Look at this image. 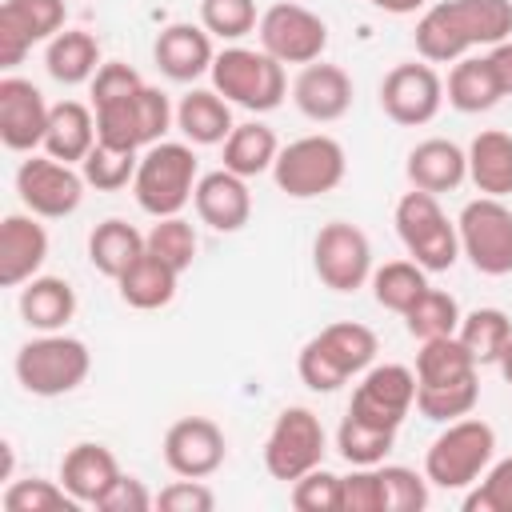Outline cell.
<instances>
[{
	"instance_id": "1",
	"label": "cell",
	"mask_w": 512,
	"mask_h": 512,
	"mask_svg": "<svg viewBox=\"0 0 512 512\" xmlns=\"http://www.w3.org/2000/svg\"><path fill=\"white\" fill-rule=\"evenodd\" d=\"M500 40H512V0H440L416 20V52L428 64H456Z\"/></svg>"
},
{
	"instance_id": "2",
	"label": "cell",
	"mask_w": 512,
	"mask_h": 512,
	"mask_svg": "<svg viewBox=\"0 0 512 512\" xmlns=\"http://www.w3.org/2000/svg\"><path fill=\"white\" fill-rule=\"evenodd\" d=\"M480 400L476 360L460 344V336L420 340L416 352V412L432 424H448L472 416Z\"/></svg>"
},
{
	"instance_id": "3",
	"label": "cell",
	"mask_w": 512,
	"mask_h": 512,
	"mask_svg": "<svg viewBox=\"0 0 512 512\" xmlns=\"http://www.w3.org/2000/svg\"><path fill=\"white\" fill-rule=\"evenodd\" d=\"M376 332L356 320H336L320 328L296 356V372L312 392H336L352 376L376 364Z\"/></svg>"
},
{
	"instance_id": "4",
	"label": "cell",
	"mask_w": 512,
	"mask_h": 512,
	"mask_svg": "<svg viewBox=\"0 0 512 512\" xmlns=\"http://www.w3.org/2000/svg\"><path fill=\"white\" fill-rule=\"evenodd\" d=\"M200 180V164L188 140H160L144 148L132 180V196L148 216H180Z\"/></svg>"
},
{
	"instance_id": "5",
	"label": "cell",
	"mask_w": 512,
	"mask_h": 512,
	"mask_svg": "<svg viewBox=\"0 0 512 512\" xmlns=\"http://www.w3.org/2000/svg\"><path fill=\"white\" fill-rule=\"evenodd\" d=\"M12 368H16V380L28 396L52 400V396L76 392L88 380L92 352H88L84 340H76L68 332H40L36 340L20 344Z\"/></svg>"
},
{
	"instance_id": "6",
	"label": "cell",
	"mask_w": 512,
	"mask_h": 512,
	"mask_svg": "<svg viewBox=\"0 0 512 512\" xmlns=\"http://www.w3.org/2000/svg\"><path fill=\"white\" fill-rule=\"evenodd\" d=\"M496 460V432L480 416L448 420L424 452V476L436 488H472Z\"/></svg>"
},
{
	"instance_id": "7",
	"label": "cell",
	"mask_w": 512,
	"mask_h": 512,
	"mask_svg": "<svg viewBox=\"0 0 512 512\" xmlns=\"http://www.w3.org/2000/svg\"><path fill=\"white\" fill-rule=\"evenodd\" d=\"M208 76H212V88H216L228 104H240V108H248V112H272V108H280L284 96H288L284 64L272 60L264 48L232 44V48L216 52Z\"/></svg>"
},
{
	"instance_id": "8",
	"label": "cell",
	"mask_w": 512,
	"mask_h": 512,
	"mask_svg": "<svg viewBox=\"0 0 512 512\" xmlns=\"http://www.w3.org/2000/svg\"><path fill=\"white\" fill-rule=\"evenodd\" d=\"M344 176H348L344 144L336 136H324V132H312V136H300V140L284 144L276 164H272L276 188L292 200L328 196L344 184Z\"/></svg>"
},
{
	"instance_id": "9",
	"label": "cell",
	"mask_w": 512,
	"mask_h": 512,
	"mask_svg": "<svg viewBox=\"0 0 512 512\" xmlns=\"http://www.w3.org/2000/svg\"><path fill=\"white\" fill-rule=\"evenodd\" d=\"M92 112H96V136L104 144L132 148V152L160 144L168 124L176 120V108L152 84H140L116 100H100V104H92Z\"/></svg>"
},
{
	"instance_id": "10",
	"label": "cell",
	"mask_w": 512,
	"mask_h": 512,
	"mask_svg": "<svg viewBox=\"0 0 512 512\" xmlns=\"http://www.w3.org/2000/svg\"><path fill=\"white\" fill-rule=\"evenodd\" d=\"M396 232H400V244L408 248V256L424 272H448L460 260L456 220H448V212L440 208V200L432 192L412 188L396 200Z\"/></svg>"
},
{
	"instance_id": "11",
	"label": "cell",
	"mask_w": 512,
	"mask_h": 512,
	"mask_svg": "<svg viewBox=\"0 0 512 512\" xmlns=\"http://www.w3.org/2000/svg\"><path fill=\"white\" fill-rule=\"evenodd\" d=\"M324 452H328V436H324L320 416L312 408H304V404H288L272 420V432L264 440V468H268L272 480L292 484L304 472L320 468Z\"/></svg>"
},
{
	"instance_id": "12",
	"label": "cell",
	"mask_w": 512,
	"mask_h": 512,
	"mask_svg": "<svg viewBox=\"0 0 512 512\" xmlns=\"http://www.w3.org/2000/svg\"><path fill=\"white\" fill-rule=\"evenodd\" d=\"M460 256L484 276L512 272V208L500 196H476L456 216Z\"/></svg>"
},
{
	"instance_id": "13",
	"label": "cell",
	"mask_w": 512,
	"mask_h": 512,
	"mask_svg": "<svg viewBox=\"0 0 512 512\" xmlns=\"http://www.w3.org/2000/svg\"><path fill=\"white\" fill-rule=\"evenodd\" d=\"M84 188H88L84 176L72 164L52 160L48 152L44 156L32 152L16 168V196L40 220H64V216H72L80 208V200H84Z\"/></svg>"
},
{
	"instance_id": "14",
	"label": "cell",
	"mask_w": 512,
	"mask_h": 512,
	"mask_svg": "<svg viewBox=\"0 0 512 512\" xmlns=\"http://www.w3.org/2000/svg\"><path fill=\"white\" fill-rule=\"evenodd\" d=\"M312 268L324 288L356 292L372 280V244L348 220H328L312 240Z\"/></svg>"
},
{
	"instance_id": "15",
	"label": "cell",
	"mask_w": 512,
	"mask_h": 512,
	"mask_svg": "<svg viewBox=\"0 0 512 512\" xmlns=\"http://www.w3.org/2000/svg\"><path fill=\"white\" fill-rule=\"evenodd\" d=\"M260 48L280 64H316L328 48V24L304 4H272L260 24Z\"/></svg>"
},
{
	"instance_id": "16",
	"label": "cell",
	"mask_w": 512,
	"mask_h": 512,
	"mask_svg": "<svg viewBox=\"0 0 512 512\" xmlns=\"http://www.w3.org/2000/svg\"><path fill=\"white\" fill-rule=\"evenodd\" d=\"M440 104H444V80L428 60L396 64L380 80V108L400 128H420V124L436 120Z\"/></svg>"
},
{
	"instance_id": "17",
	"label": "cell",
	"mask_w": 512,
	"mask_h": 512,
	"mask_svg": "<svg viewBox=\"0 0 512 512\" xmlns=\"http://www.w3.org/2000/svg\"><path fill=\"white\" fill-rule=\"evenodd\" d=\"M416 408V368L404 364H372L360 372V384L352 388L348 412L380 424V428H400L404 416Z\"/></svg>"
},
{
	"instance_id": "18",
	"label": "cell",
	"mask_w": 512,
	"mask_h": 512,
	"mask_svg": "<svg viewBox=\"0 0 512 512\" xmlns=\"http://www.w3.org/2000/svg\"><path fill=\"white\" fill-rule=\"evenodd\" d=\"M224 456H228L224 428L208 416H184L164 432V464L176 476L204 480V476L220 472Z\"/></svg>"
},
{
	"instance_id": "19",
	"label": "cell",
	"mask_w": 512,
	"mask_h": 512,
	"mask_svg": "<svg viewBox=\"0 0 512 512\" xmlns=\"http://www.w3.org/2000/svg\"><path fill=\"white\" fill-rule=\"evenodd\" d=\"M52 104L44 92L24 80V76H4L0 80V140L12 152H36L48 132Z\"/></svg>"
},
{
	"instance_id": "20",
	"label": "cell",
	"mask_w": 512,
	"mask_h": 512,
	"mask_svg": "<svg viewBox=\"0 0 512 512\" xmlns=\"http://www.w3.org/2000/svg\"><path fill=\"white\" fill-rule=\"evenodd\" d=\"M48 260V232L32 212H8L0 224V284L24 288Z\"/></svg>"
},
{
	"instance_id": "21",
	"label": "cell",
	"mask_w": 512,
	"mask_h": 512,
	"mask_svg": "<svg viewBox=\"0 0 512 512\" xmlns=\"http://www.w3.org/2000/svg\"><path fill=\"white\" fill-rule=\"evenodd\" d=\"M292 100L312 124H332L352 108V76L340 64H304L292 80Z\"/></svg>"
},
{
	"instance_id": "22",
	"label": "cell",
	"mask_w": 512,
	"mask_h": 512,
	"mask_svg": "<svg viewBox=\"0 0 512 512\" xmlns=\"http://www.w3.org/2000/svg\"><path fill=\"white\" fill-rule=\"evenodd\" d=\"M192 204H196V216L212 228V232H240L252 216V192H248V180L228 172V168H216V172H204L196 180V192H192Z\"/></svg>"
},
{
	"instance_id": "23",
	"label": "cell",
	"mask_w": 512,
	"mask_h": 512,
	"mask_svg": "<svg viewBox=\"0 0 512 512\" xmlns=\"http://www.w3.org/2000/svg\"><path fill=\"white\" fill-rule=\"evenodd\" d=\"M152 60L168 80L192 84L204 72H212L216 48H212V36L204 24H168L152 44Z\"/></svg>"
},
{
	"instance_id": "24",
	"label": "cell",
	"mask_w": 512,
	"mask_h": 512,
	"mask_svg": "<svg viewBox=\"0 0 512 512\" xmlns=\"http://www.w3.org/2000/svg\"><path fill=\"white\" fill-rule=\"evenodd\" d=\"M404 172H408L412 188H420V192H432V196L456 192L468 180V152L444 136H428L408 152Z\"/></svg>"
},
{
	"instance_id": "25",
	"label": "cell",
	"mask_w": 512,
	"mask_h": 512,
	"mask_svg": "<svg viewBox=\"0 0 512 512\" xmlns=\"http://www.w3.org/2000/svg\"><path fill=\"white\" fill-rule=\"evenodd\" d=\"M120 476V464L112 456V448L96 444V440H84V444H72L60 460V484L80 500V504H100L104 492L116 484Z\"/></svg>"
},
{
	"instance_id": "26",
	"label": "cell",
	"mask_w": 512,
	"mask_h": 512,
	"mask_svg": "<svg viewBox=\"0 0 512 512\" xmlns=\"http://www.w3.org/2000/svg\"><path fill=\"white\" fill-rule=\"evenodd\" d=\"M96 112L80 100H60L52 104V116H48V132H44V152L52 160H64V164H80L92 144H96Z\"/></svg>"
},
{
	"instance_id": "27",
	"label": "cell",
	"mask_w": 512,
	"mask_h": 512,
	"mask_svg": "<svg viewBox=\"0 0 512 512\" xmlns=\"http://www.w3.org/2000/svg\"><path fill=\"white\" fill-rule=\"evenodd\" d=\"M144 252H148L144 232H140L136 224L120 220V216L100 220V224L92 228V236H88V260H92V268H96L100 276H108V280H120Z\"/></svg>"
},
{
	"instance_id": "28",
	"label": "cell",
	"mask_w": 512,
	"mask_h": 512,
	"mask_svg": "<svg viewBox=\"0 0 512 512\" xmlns=\"http://www.w3.org/2000/svg\"><path fill=\"white\" fill-rule=\"evenodd\" d=\"M176 128L184 132L188 144H224L232 124V104L216 92V88H192L188 96H180L176 104Z\"/></svg>"
},
{
	"instance_id": "29",
	"label": "cell",
	"mask_w": 512,
	"mask_h": 512,
	"mask_svg": "<svg viewBox=\"0 0 512 512\" xmlns=\"http://www.w3.org/2000/svg\"><path fill=\"white\" fill-rule=\"evenodd\" d=\"M20 316L36 332H64V324L76 316V288L64 276H32L20 288Z\"/></svg>"
},
{
	"instance_id": "30",
	"label": "cell",
	"mask_w": 512,
	"mask_h": 512,
	"mask_svg": "<svg viewBox=\"0 0 512 512\" xmlns=\"http://www.w3.org/2000/svg\"><path fill=\"white\" fill-rule=\"evenodd\" d=\"M468 180L480 196H512V136L484 128L468 144Z\"/></svg>"
},
{
	"instance_id": "31",
	"label": "cell",
	"mask_w": 512,
	"mask_h": 512,
	"mask_svg": "<svg viewBox=\"0 0 512 512\" xmlns=\"http://www.w3.org/2000/svg\"><path fill=\"white\" fill-rule=\"evenodd\" d=\"M44 68L56 84L76 88V84H92V76L100 72V44L92 32L84 28H64L48 40L44 48Z\"/></svg>"
},
{
	"instance_id": "32",
	"label": "cell",
	"mask_w": 512,
	"mask_h": 512,
	"mask_svg": "<svg viewBox=\"0 0 512 512\" xmlns=\"http://www.w3.org/2000/svg\"><path fill=\"white\" fill-rule=\"evenodd\" d=\"M444 96L456 112H488L504 100L500 84H496V72L488 64V52L484 56H460L448 72V84H444Z\"/></svg>"
},
{
	"instance_id": "33",
	"label": "cell",
	"mask_w": 512,
	"mask_h": 512,
	"mask_svg": "<svg viewBox=\"0 0 512 512\" xmlns=\"http://www.w3.org/2000/svg\"><path fill=\"white\" fill-rule=\"evenodd\" d=\"M176 284H180V272H176L172 264H164L160 256H152V252H144V256L116 280L120 300H124L128 308H140V312H152V308L172 304Z\"/></svg>"
},
{
	"instance_id": "34",
	"label": "cell",
	"mask_w": 512,
	"mask_h": 512,
	"mask_svg": "<svg viewBox=\"0 0 512 512\" xmlns=\"http://www.w3.org/2000/svg\"><path fill=\"white\" fill-rule=\"evenodd\" d=\"M276 156H280V140H276V132H272L268 124H260V120L236 124V128L228 132V140H224V168L236 172V176H244V180L260 176V172H272Z\"/></svg>"
},
{
	"instance_id": "35",
	"label": "cell",
	"mask_w": 512,
	"mask_h": 512,
	"mask_svg": "<svg viewBox=\"0 0 512 512\" xmlns=\"http://www.w3.org/2000/svg\"><path fill=\"white\" fill-rule=\"evenodd\" d=\"M456 336L468 348V356L476 360V368H488V364L500 360L504 344L512 340V320L500 308H472V312L460 316Z\"/></svg>"
},
{
	"instance_id": "36",
	"label": "cell",
	"mask_w": 512,
	"mask_h": 512,
	"mask_svg": "<svg viewBox=\"0 0 512 512\" xmlns=\"http://www.w3.org/2000/svg\"><path fill=\"white\" fill-rule=\"evenodd\" d=\"M424 288H428V272L416 260H388V264L372 268V296L380 308H388L396 316H404L420 300Z\"/></svg>"
},
{
	"instance_id": "37",
	"label": "cell",
	"mask_w": 512,
	"mask_h": 512,
	"mask_svg": "<svg viewBox=\"0 0 512 512\" xmlns=\"http://www.w3.org/2000/svg\"><path fill=\"white\" fill-rule=\"evenodd\" d=\"M396 444V428H380V424H368L352 412H344L340 428H336V452L352 464V468H372V464H384V456L392 452Z\"/></svg>"
},
{
	"instance_id": "38",
	"label": "cell",
	"mask_w": 512,
	"mask_h": 512,
	"mask_svg": "<svg viewBox=\"0 0 512 512\" xmlns=\"http://www.w3.org/2000/svg\"><path fill=\"white\" fill-rule=\"evenodd\" d=\"M460 304H456V296L452 292H444V288H424L420 292V300L404 312V328H408V336H416V340H436V336H456V328H460Z\"/></svg>"
},
{
	"instance_id": "39",
	"label": "cell",
	"mask_w": 512,
	"mask_h": 512,
	"mask_svg": "<svg viewBox=\"0 0 512 512\" xmlns=\"http://www.w3.org/2000/svg\"><path fill=\"white\" fill-rule=\"evenodd\" d=\"M136 164H140V156L132 148H116V144L96 140L92 152L80 160V176L96 192H120L136 180Z\"/></svg>"
},
{
	"instance_id": "40",
	"label": "cell",
	"mask_w": 512,
	"mask_h": 512,
	"mask_svg": "<svg viewBox=\"0 0 512 512\" xmlns=\"http://www.w3.org/2000/svg\"><path fill=\"white\" fill-rule=\"evenodd\" d=\"M0 504L4 512H76L80 508V500L60 480H44V476L8 480Z\"/></svg>"
},
{
	"instance_id": "41",
	"label": "cell",
	"mask_w": 512,
	"mask_h": 512,
	"mask_svg": "<svg viewBox=\"0 0 512 512\" xmlns=\"http://www.w3.org/2000/svg\"><path fill=\"white\" fill-rule=\"evenodd\" d=\"M64 16H68L64 0H4L0 4V20L16 24L32 44L64 32Z\"/></svg>"
},
{
	"instance_id": "42",
	"label": "cell",
	"mask_w": 512,
	"mask_h": 512,
	"mask_svg": "<svg viewBox=\"0 0 512 512\" xmlns=\"http://www.w3.org/2000/svg\"><path fill=\"white\" fill-rule=\"evenodd\" d=\"M144 240H148V252L160 256L164 264H172L176 272H188L192 260H196V248H200L196 228H192L184 216H160V220L148 228Z\"/></svg>"
},
{
	"instance_id": "43",
	"label": "cell",
	"mask_w": 512,
	"mask_h": 512,
	"mask_svg": "<svg viewBox=\"0 0 512 512\" xmlns=\"http://www.w3.org/2000/svg\"><path fill=\"white\" fill-rule=\"evenodd\" d=\"M384 488V512H424L428 508V476L404 464H376Z\"/></svg>"
},
{
	"instance_id": "44",
	"label": "cell",
	"mask_w": 512,
	"mask_h": 512,
	"mask_svg": "<svg viewBox=\"0 0 512 512\" xmlns=\"http://www.w3.org/2000/svg\"><path fill=\"white\" fill-rule=\"evenodd\" d=\"M200 24L208 28V36L240 40L260 24L256 0H200Z\"/></svg>"
},
{
	"instance_id": "45",
	"label": "cell",
	"mask_w": 512,
	"mask_h": 512,
	"mask_svg": "<svg viewBox=\"0 0 512 512\" xmlns=\"http://www.w3.org/2000/svg\"><path fill=\"white\" fill-rule=\"evenodd\" d=\"M292 508L300 512H344V488L340 476L328 472L324 464L292 480Z\"/></svg>"
},
{
	"instance_id": "46",
	"label": "cell",
	"mask_w": 512,
	"mask_h": 512,
	"mask_svg": "<svg viewBox=\"0 0 512 512\" xmlns=\"http://www.w3.org/2000/svg\"><path fill=\"white\" fill-rule=\"evenodd\" d=\"M464 512H512V456L488 464V472L464 496Z\"/></svg>"
},
{
	"instance_id": "47",
	"label": "cell",
	"mask_w": 512,
	"mask_h": 512,
	"mask_svg": "<svg viewBox=\"0 0 512 512\" xmlns=\"http://www.w3.org/2000/svg\"><path fill=\"white\" fill-rule=\"evenodd\" d=\"M344 488V512H384V488H380V468H352L340 476Z\"/></svg>"
},
{
	"instance_id": "48",
	"label": "cell",
	"mask_w": 512,
	"mask_h": 512,
	"mask_svg": "<svg viewBox=\"0 0 512 512\" xmlns=\"http://www.w3.org/2000/svg\"><path fill=\"white\" fill-rule=\"evenodd\" d=\"M156 508H164V512H212L216 496H212V488L204 480L180 476V480H172L168 488L156 492Z\"/></svg>"
},
{
	"instance_id": "49",
	"label": "cell",
	"mask_w": 512,
	"mask_h": 512,
	"mask_svg": "<svg viewBox=\"0 0 512 512\" xmlns=\"http://www.w3.org/2000/svg\"><path fill=\"white\" fill-rule=\"evenodd\" d=\"M100 512H148V508H156V496L144 488V480H136V476H116V484L104 492V500L96 504Z\"/></svg>"
},
{
	"instance_id": "50",
	"label": "cell",
	"mask_w": 512,
	"mask_h": 512,
	"mask_svg": "<svg viewBox=\"0 0 512 512\" xmlns=\"http://www.w3.org/2000/svg\"><path fill=\"white\" fill-rule=\"evenodd\" d=\"M28 48H32V40H28L16 24L0 20V68H16V64L28 56Z\"/></svg>"
},
{
	"instance_id": "51",
	"label": "cell",
	"mask_w": 512,
	"mask_h": 512,
	"mask_svg": "<svg viewBox=\"0 0 512 512\" xmlns=\"http://www.w3.org/2000/svg\"><path fill=\"white\" fill-rule=\"evenodd\" d=\"M488 64H492V72H496L500 92H504V96H512V40L492 44V48H488Z\"/></svg>"
},
{
	"instance_id": "52",
	"label": "cell",
	"mask_w": 512,
	"mask_h": 512,
	"mask_svg": "<svg viewBox=\"0 0 512 512\" xmlns=\"http://www.w3.org/2000/svg\"><path fill=\"white\" fill-rule=\"evenodd\" d=\"M428 0H372V8L380 12H392V16H408V12H420Z\"/></svg>"
},
{
	"instance_id": "53",
	"label": "cell",
	"mask_w": 512,
	"mask_h": 512,
	"mask_svg": "<svg viewBox=\"0 0 512 512\" xmlns=\"http://www.w3.org/2000/svg\"><path fill=\"white\" fill-rule=\"evenodd\" d=\"M496 368H500V376H504V384H512V340L504 344V352H500V360H496Z\"/></svg>"
}]
</instances>
